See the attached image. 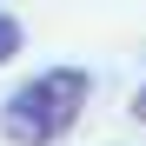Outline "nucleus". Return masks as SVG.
Instances as JSON below:
<instances>
[{"label":"nucleus","mask_w":146,"mask_h":146,"mask_svg":"<svg viewBox=\"0 0 146 146\" xmlns=\"http://www.w3.org/2000/svg\"><path fill=\"white\" fill-rule=\"evenodd\" d=\"M86 93H93L86 66H46V73H33L0 106V139L7 146H53V139H66L73 119H80V106H86Z\"/></svg>","instance_id":"obj_1"},{"label":"nucleus","mask_w":146,"mask_h":146,"mask_svg":"<svg viewBox=\"0 0 146 146\" xmlns=\"http://www.w3.org/2000/svg\"><path fill=\"white\" fill-rule=\"evenodd\" d=\"M20 46H27V33H20V20H13V13H0V66H7V60L20 53Z\"/></svg>","instance_id":"obj_2"},{"label":"nucleus","mask_w":146,"mask_h":146,"mask_svg":"<svg viewBox=\"0 0 146 146\" xmlns=\"http://www.w3.org/2000/svg\"><path fill=\"white\" fill-rule=\"evenodd\" d=\"M133 119H146V80H139V93H133Z\"/></svg>","instance_id":"obj_3"}]
</instances>
